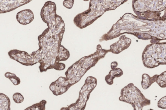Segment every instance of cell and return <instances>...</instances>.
<instances>
[{
    "mask_svg": "<svg viewBox=\"0 0 166 110\" xmlns=\"http://www.w3.org/2000/svg\"><path fill=\"white\" fill-rule=\"evenodd\" d=\"M47 102L46 101L42 100L39 103L34 104L24 110H45V106Z\"/></svg>",
    "mask_w": 166,
    "mask_h": 110,
    "instance_id": "cell-6",
    "label": "cell"
},
{
    "mask_svg": "<svg viewBox=\"0 0 166 110\" xmlns=\"http://www.w3.org/2000/svg\"><path fill=\"white\" fill-rule=\"evenodd\" d=\"M97 82L95 78L88 77L79 91V97L76 102L68 107L69 110H84L90 94L96 87Z\"/></svg>",
    "mask_w": 166,
    "mask_h": 110,
    "instance_id": "cell-2",
    "label": "cell"
},
{
    "mask_svg": "<svg viewBox=\"0 0 166 110\" xmlns=\"http://www.w3.org/2000/svg\"><path fill=\"white\" fill-rule=\"evenodd\" d=\"M1 110H10V102L9 97L1 93Z\"/></svg>",
    "mask_w": 166,
    "mask_h": 110,
    "instance_id": "cell-5",
    "label": "cell"
},
{
    "mask_svg": "<svg viewBox=\"0 0 166 110\" xmlns=\"http://www.w3.org/2000/svg\"><path fill=\"white\" fill-rule=\"evenodd\" d=\"M52 52L53 53H56L57 51V49L55 47H53L52 49Z\"/></svg>",
    "mask_w": 166,
    "mask_h": 110,
    "instance_id": "cell-14",
    "label": "cell"
},
{
    "mask_svg": "<svg viewBox=\"0 0 166 110\" xmlns=\"http://www.w3.org/2000/svg\"><path fill=\"white\" fill-rule=\"evenodd\" d=\"M119 100L130 104L134 110H143L144 107L151 104V101L145 98L133 83L129 84L121 91Z\"/></svg>",
    "mask_w": 166,
    "mask_h": 110,
    "instance_id": "cell-1",
    "label": "cell"
},
{
    "mask_svg": "<svg viewBox=\"0 0 166 110\" xmlns=\"http://www.w3.org/2000/svg\"><path fill=\"white\" fill-rule=\"evenodd\" d=\"M158 107L162 109H166V96L162 98L158 101Z\"/></svg>",
    "mask_w": 166,
    "mask_h": 110,
    "instance_id": "cell-10",
    "label": "cell"
},
{
    "mask_svg": "<svg viewBox=\"0 0 166 110\" xmlns=\"http://www.w3.org/2000/svg\"><path fill=\"white\" fill-rule=\"evenodd\" d=\"M60 110H69V109L68 107H63L60 109Z\"/></svg>",
    "mask_w": 166,
    "mask_h": 110,
    "instance_id": "cell-15",
    "label": "cell"
},
{
    "mask_svg": "<svg viewBox=\"0 0 166 110\" xmlns=\"http://www.w3.org/2000/svg\"><path fill=\"white\" fill-rule=\"evenodd\" d=\"M61 85H63L66 81H69V79L66 78L60 77L57 80Z\"/></svg>",
    "mask_w": 166,
    "mask_h": 110,
    "instance_id": "cell-11",
    "label": "cell"
},
{
    "mask_svg": "<svg viewBox=\"0 0 166 110\" xmlns=\"http://www.w3.org/2000/svg\"><path fill=\"white\" fill-rule=\"evenodd\" d=\"M156 82L160 87L162 88L166 87V72L163 73L161 75H158Z\"/></svg>",
    "mask_w": 166,
    "mask_h": 110,
    "instance_id": "cell-7",
    "label": "cell"
},
{
    "mask_svg": "<svg viewBox=\"0 0 166 110\" xmlns=\"http://www.w3.org/2000/svg\"><path fill=\"white\" fill-rule=\"evenodd\" d=\"M60 29H59L57 30V32H56L57 34H58L60 32Z\"/></svg>",
    "mask_w": 166,
    "mask_h": 110,
    "instance_id": "cell-16",
    "label": "cell"
},
{
    "mask_svg": "<svg viewBox=\"0 0 166 110\" xmlns=\"http://www.w3.org/2000/svg\"><path fill=\"white\" fill-rule=\"evenodd\" d=\"M13 99L14 101L17 103H22L24 101V97L20 93H16L13 96Z\"/></svg>",
    "mask_w": 166,
    "mask_h": 110,
    "instance_id": "cell-8",
    "label": "cell"
},
{
    "mask_svg": "<svg viewBox=\"0 0 166 110\" xmlns=\"http://www.w3.org/2000/svg\"><path fill=\"white\" fill-rule=\"evenodd\" d=\"M118 63L116 62H114L112 63L111 64V68L112 70L116 68L117 66H118Z\"/></svg>",
    "mask_w": 166,
    "mask_h": 110,
    "instance_id": "cell-12",
    "label": "cell"
},
{
    "mask_svg": "<svg viewBox=\"0 0 166 110\" xmlns=\"http://www.w3.org/2000/svg\"><path fill=\"white\" fill-rule=\"evenodd\" d=\"M56 59L54 57L52 58L51 61V66H54L55 65V62H56Z\"/></svg>",
    "mask_w": 166,
    "mask_h": 110,
    "instance_id": "cell-13",
    "label": "cell"
},
{
    "mask_svg": "<svg viewBox=\"0 0 166 110\" xmlns=\"http://www.w3.org/2000/svg\"><path fill=\"white\" fill-rule=\"evenodd\" d=\"M123 74L122 70L119 68H115L111 71L108 75L105 77V81L107 83L110 85L114 83V79L115 78L121 76Z\"/></svg>",
    "mask_w": 166,
    "mask_h": 110,
    "instance_id": "cell-3",
    "label": "cell"
},
{
    "mask_svg": "<svg viewBox=\"0 0 166 110\" xmlns=\"http://www.w3.org/2000/svg\"><path fill=\"white\" fill-rule=\"evenodd\" d=\"M8 78L10 79L14 85H19L21 83L20 79L17 77L14 74H12V75L9 76Z\"/></svg>",
    "mask_w": 166,
    "mask_h": 110,
    "instance_id": "cell-9",
    "label": "cell"
},
{
    "mask_svg": "<svg viewBox=\"0 0 166 110\" xmlns=\"http://www.w3.org/2000/svg\"><path fill=\"white\" fill-rule=\"evenodd\" d=\"M158 75H155L151 77L147 74L143 75L141 85L143 89H146L149 88L154 83L156 82V79Z\"/></svg>",
    "mask_w": 166,
    "mask_h": 110,
    "instance_id": "cell-4",
    "label": "cell"
}]
</instances>
